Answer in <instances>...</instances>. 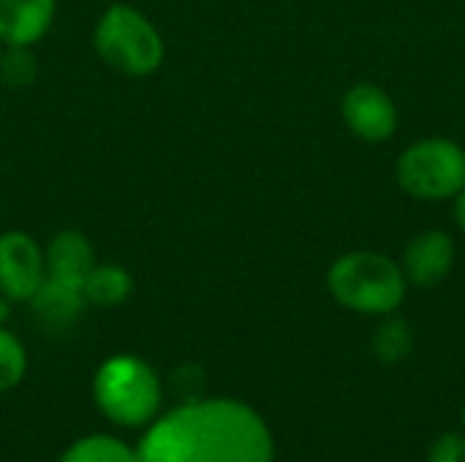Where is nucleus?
<instances>
[{
  "instance_id": "7",
  "label": "nucleus",
  "mask_w": 465,
  "mask_h": 462,
  "mask_svg": "<svg viewBox=\"0 0 465 462\" xmlns=\"http://www.w3.org/2000/svg\"><path fill=\"white\" fill-rule=\"evenodd\" d=\"M46 280L44 245L19 229L0 234V294L14 302H30Z\"/></svg>"
},
{
  "instance_id": "9",
  "label": "nucleus",
  "mask_w": 465,
  "mask_h": 462,
  "mask_svg": "<svg viewBox=\"0 0 465 462\" xmlns=\"http://www.w3.org/2000/svg\"><path fill=\"white\" fill-rule=\"evenodd\" d=\"M57 0H0V41L5 46H33L54 25Z\"/></svg>"
},
{
  "instance_id": "13",
  "label": "nucleus",
  "mask_w": 465,
  "mask_h": 462,
  "mask_svg": "<svg viewBox=\"0 0 465 462\" xmlns=\"http://www.w3.org/2000/svg\"><path fill=\"white\" fill-rule=\"evenodd\" d=\"M371 351L387 368H395V365L406 362L411 357V351H414V329H411V324L401 313L384 316L379 321V327L373 329Z\"/></svg>"
},
{
  "instance_id": "2",
  "label": "nucleus",
  "mask_w": 465,
  "mask_h": 462,
  "mask_svg": "<svg viewBox=\"0 0 465 462\" xmlns=\"http://www.w3.org/2000/svg\"><path fill=\"white\" fill-rule=\"evenodd\" d=\"M324 286L343 310L373 319L401 313L411 289L401 261L368 248L338 256L327 267Z\"/></svg>"
},
{
  "instance_id": "1",
  "label": "nucleus",
  "mask_w": 465,
  "mask_h": 462,
  "mask_svg": "<svg viewBox=\"0 0 465 462\" xmlns=\"http://www.w3.org/2000/svg\"><path fill=\"white\" fill-rule=\"evenodd\" d=\"M139 462H272L267 419L237 398H196L161 411L134 444Z\"/></svg>"
},
{
  "instance_id": "19",
  "label": "nucleus",
  "mask_w": 465,
  "mask_h": 462,
  "mask_svg": "<svg viewBox=\"0 0 465 462\" xmlns=\"http://www.w3.org/2000/svg\"><path fill=\"white\" fill-rule=\"evenodd\" d=\"M452 221L460 229V234L465 237V188L452 199Z\"/></svg>"
},
{
  "instance_id": "8",
  "label": "nucleus",
  "mask_w": 465,
  "mask_h": 462,
  "mask_svg": "<svg viewBox=\"0 0 465 462\" xmlns=\"http://www.w3.org/2000/svg\"><path fill=\"white\" fill-rule=\"evenodd\" d=\"M455 240L444 229H422L417 231L403 253H401V270L414 289H436L441 286L452 270H455Z\"/></svg>"
},
{
  "instance_id": "21",
  "label": "nucleus",
  "mask_w": 465,
  "mask_h": 462,
  "mask_svg": "<svg viewBox=\"0 0 465 462\" xmlns=\"http://www.w3.org/2000/svg\"><path fill=\"white\" fill-rule=\"evenodd\" d=\"M460 422H463V428H465V403H463V408H460Z\"/></svg>"
},
{
  "instance_id": "10",
  "label": "nucleus",
  "mask_w": 465,
  "mask_h": 462,
  "mask_svg": "<svg viewBox=\"0 0 465 462\" xmlns=\"http://www.w3.org/2000/svg\"><path fill=\"white\" fill-rule=\"evenodd\" d=\"M44 261L46 278L65 280L74 286H82L90 270L98 264L90 237L79 229H60L57 234H52L44 248Z\"/></svg>"
},
{
  "instance_id": "17",
  "label": "nucleus",
  "mask_w": 465,
  "mask_h": 462,
  "mask_svg": "<svg viewBox=\"0 0 465 462\" xmlns=\"http://www.w3.org/2000/svg\"><path fill=\"white\" fill-rule=\"evenodd\" d=\"M172 389L180 395V403L185 400H196V398H204L202 389H204V373L202 368L196 365H183L172 373Z\"/></svg>"
},
{
  "instance_id": "18",
  "label": "nucleus",
  "mask_w": 465,
  "mask_h": 462,
  "mask_svg": "<svg viewBox=\"0 0 465 462\" xmlns=\"http://www.w3.org/2000/svg\"><path fill=\"white\" fill-rule=\"evenodd\" d=\"M428 462H465V433H441L428 449Z\"/></svg>"
},
{
  "instance_id": "6",
  "label": "nucleus",
  "mask_w": 465,
  "mask_h": 462,
  "mask_svg": "<svg viewBox=\"0 0 465 462\" xmlns=\"http://www.w3.org/2000/svg\"><path fill=\"white\" fill-rule=\"evenodd\" d=\"M341 120L354 139L365 144H387L398 133L401 112L381 84L354 82L341 98Z\"/></svg>"
},
{
  "instance_id": "12",
  "label": "nucleus",
  "mask_w": 465,
  "mask_h": 462,
  "mask_svg": "<svg viewBox=\"0 0 465 462\" xmlns=\"http://www.w3.org/2000/svg\"><path fill=\"white\" fill-rule=\"evenodd\" d=\"M84 300L93 308H117L134 294V275L123 264H95L82 283Z\"/></svg>"
},
{
  "instance_id": "15",
  "label": "nucleus",
  "mask_w": 465,
  "mask_h": 462,
  "mask_svg": "<svg viewBox=\"0 0 465 462\" xmlns=\"http://www.w3.org/2000/svg\"><path fill=\"white\" fill-rule=\"evenodd\" d=\"M27 349L5 327H0V395L14 392L27 376Z\"/></svg>"
},
{
  "instance_id": "20",
  "label": "nucleus",
  "mask_w": 465,
  "mask_h": 462,
  "mask_svg": "<svg viewBox=\"0 0 465 462\" xmlns=\"http://www.w3.org/2000/svg\"><path fill=\"white\" fill-rule=\"evenodd\" d=\"M8 316H11V302L0 294V327H5Z\"/></svg>"
},
{
  "instance_id": "16",
  "label": "nucleus",
  "mask_w": 465,
  "mask_h": 462,
  "mask_svg": "<svg viewBox=\"0 0 465 462\" xmlns=\"http://www.w3.org/2000/svg\"><path fill=\"white\" fill-rule=\"evenodd\" d=\"M38 74V63L30 46H5L0 57V79L8 87H30Z\"/></svg>"
},
{
  "instance_id": "11",
  "label": "nucleus",
  "mask_w": 465,
  "mask_h": 462,
  "mask_svg": "<svg viewBox=\"0 0 465 462\" xmlns=\"http://www.w3.org/2000/svg\"><path fill=\"white\" fill-rule=\"evenodd\" d=\"M27 305L33 308L35 319L44 327H49V329H65V327H71L82 316V310L87 308V300H84L82 286L46 278Z\"/></svg>"
},
{
  "instance_id": "14",
  "label": "nucleus",
  "mask_w": 465,
  "mask_h": 462,
  "mask_svg": "<svg viewBox=\"0 0 465 462\" xmlns=\"http://www.w3.org/2000/svg\"><path fill=\"white\" fill-rule=\"evenodd\" d=\"M57 462H139L136 449L117 436L109 433H90L68 444Z\"/></svg>"
},
{
  "instance_id": "4",
  "label": "nucleus",
  "mask_w": 465,
  "mask_h": 462,
  "mask_svg": "<svg viewBox=\"0 0 465 462\" xmlns=\"http://www.w3.org/2000/svg\"><path fill=\"white\" fill-rule=\"evenodd\" d=\"M93 46L112 71L131 79L155 74L166 57V44L155 22L128 3H112L98 16Z\"/></svg>"
},
{
  "instance_id": "5",
  "label": "nucleus",
  "mask_w": 465,
  "mask_h": 462,
  "mask_svg": "<svg viewBox=\"0 0 465 462\" xmlns=\"http://www.w3.org/2000/svg\"><path fill=\"white\" fill-rule=\"evenodd\" d=\"M395 182L414 202H452L465 188V147L450 136L411 142L395 161Z\"/></svg>"
},
{
  "instance_id": "22",
  "label": "nucleus",
  "mask_w": 465,
  "mask_h": 462,
  "mask_svg": "<svg viewBox=\"0 0 465 462\" xmlns=\"http://www.w3.org/2000/svg\"><path fill=\"white\" fill-rule=\"evenodd\" d=\"M3 49H5V44H3V41H0V57H3Z\"/></svg>"
},
{
  "instance_id": "3",
  "label": "nucleus",
  "mask_w": 465,
  "mask_h": 462,
  "mask_svg": "<svg viewBox=\"0 0 465 462\" xmlns=\"http://www.w3.org/2000/svg\"><path fill=\"white\" fill-rule=\"evenodd\" d=\"M163 381L136 354L106 357L93 376V403L101 417L125 430H144L163 411Z\"/></svg>"
}]
</instances>
